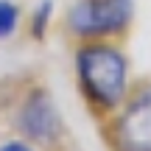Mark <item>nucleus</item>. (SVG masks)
Here are the masks:
<instances>
[{"label":"nucleus","instance_id":"nucleus-3","mask_svg":"<svg viewBox=\"0 0 151 151\" xmlns=\"http://www.w3.org/2000/svg\"><path fill=\"white\" fill-rule=\"evenodd\" d=\"M101 123L109 151H151V81H134L118 112Z\"/></svg>","mask_w":151,"mask_h":151},{"label":"nucleus","instance_id":"nucleus-7","mask_svg":"<svg viewBox=\"0 0 151 151\" xmlns=\"http://www.w3.org/2000/svg\"><path fill=\"white\" fill-rule=\"evenodd\" d=\"M0 151H37L34 148V143H28V140H6L3 146H0Z\"/></svg>","mask_w":151,"mask_h":151},{"label":"nucleus","instance_id":"nucleus-4","mask_svg":"<svg viewBox=\"0 0 151 151\" xmlns=\"http://www.w3.org/2000/svg\"><path fill=\"white\" fill-rule=\"evenodd\" d=\"M17 129L34 146H53L62 137V118L45 90H31L17 109Z\"/></svg>","mask_w":151,"mask_h":151},{"label":"nucleus","instance_id":"nucleus-6","mask_svg":"<svg viewBox=\"0 0 151 151\" xmlns=\"http://www.w3.org/2000/svg\"><path fill=\"white\" fill-rule=\"evenodd\" d=\"M20 6L14 0H0V39H9L20 28Z\"/></svg>","mask_w":151,"mask_h":151},{"label":"nucleus","instance_id":"nucleus-2","mask_svg":"<svg viewBox=\"0 0 151 151\" xmlns=\"http://www.w3.org/2000/svg\"><path fill=\"white\" fill-rule=\"evenodd\" d=\"M134 22V0H76L65 14V31L73 42L118 39L123 42Z\"/></svg>","mask_w":151,"mask_h":151},{"label":"nucleus","instance_id":"nucleus-1","mask_svg":"<svg viewBox=\"0 0 151 151\" xmlns=\"http://www.w3.org/2000/svg\"><path fill=\"white\" fill-rule=\"evenodd\" d=\"M73 70L81 98L98 120H106L112 112H118L134 87L132 62L118 39L76 42Z\"/></svg>","mask_w":151,"mask_h":151},{"label":"nucleus","instance_id":"nucleus-5","mask_svg":"<svg viewBox=\"0 0 151 151\" xmlns=\"http://www.w3.org/2000/svg\"><path fill=\"white\" fill-rule=\"evenodd\" d=\"M50 20H53V0H42L31 14V37L45 39V34L50 28Z\"/></svg>","mask_w":151,"mask_h":151}]
</instances>
